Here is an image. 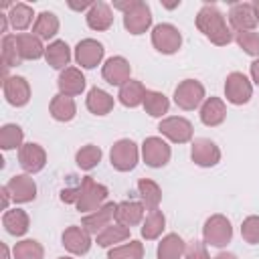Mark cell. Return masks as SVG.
I'll return each instance as SVG.
<instances>
[{"label":"cell","mask_w":259,"mask_h":259,"mask_svg":"<svg viewBox=\"0 0 259 259\" xmlns=\"http://www.w3.org/2000/svg\"><path fill=\"white\" fill-rule=\"evenodd\" d=\"M237 45L251 57H259V32L253 30H245V32H237L235 34Z\"/></svg>","instance_id":"cell-42"},{"label":"cell","mask_w":259,"mask_h":259,"mask_svg":"<svg viewBox=\"0 0 259 259\" xmlns=\"http://www.w3.org/2000/svg\"><path fill=\"white\" fill-rule=\"evenodd\" d=\"M57 87H59L61 95H67V97L81 95L83 89H85V77H83L81 69H77V67L63 69L59 79H57Z\"/></svg>","instance_id":"cell-20"},{"label":"cell","mask_w":259,"mask_h":259,"mask_svg":"<svg viewBox=\"0 0 259 259\" xmlns=\"http://www.w3.org/2000/svg\"><path fill=\"white\" fill-rule=\"evenodd\" d=\"M214 259H237V255L235 253H229V251H221Z\"/></svg>","instance_id":"cell-50"},{"label":"cell","mask_w":259,"mask_h":259,"mask_svg":"<svg viewBox=\"0 0 259 259\" xmlns=\"http://www.w3.org/2000/svg\"><path fill=\"white\" fill-rule=\"evenodd\" d=\"M172 150L168 146L166 140L158 138V136H150L144 140L142 144V158L150 168H162L170 162Z\"/></svg>","instance_id":"cell-7"},{"label":"cell","mask_w":259,"mask_h":259,"mask_svg":"<svg viewBox=\"0 0 259 259\" xmlns=\"http://www.w3.org/2000/svg\"><path fill=\"white\" fill-rule=\"evenodd\" d=\"M57 32H59V18H57V14H53V12H40L34 18L32 34L38 36L40 40H49Z\"/></svg>","instance_id":"cell-32"},{"label":"cell","mask_w":259,"mask_h":259,"mask_svg":"<svg viewBox=\"0 0 259 259\" xmlns=\"http://www.w3.org/2000/svg\"><path fill=\"white\" fill-rule=\"evenodd\" d=\"M2 253H4L2 259H10V255H8V247H6V245H2Z\"/></svg>","instance_id":"cell-52"},{"label":"cell","mask_w":259,"mask_h":259,"mask_svg":"<svg viewBox=\"0 0 259 259\" xmlns=\"http://www.w3.org/2000/svg\"><path fill=\"white\" fill-rule=\"evenodd\" d=\"M103 45L95 38H83L77 42L75 47V61L77 65H81L83 69H93L101 63L103 59Z\"/></svg>","instance_id":"cell-14"},{"label":"cell","mask_w":259,"mask_h":259,"mask_svg":"<svg viewBox=\"0 0 259 259\" xmlns=\"http://www.w3.org/2000/svg\"><path fill=\"white\" fill-rule=\"evenodd\" d=\"M144 109L152 117H164L168 113V109H170V101H168V97L164 93L148 89L146 97H144Z\"/></svg>","instance_id":"cell-34"},{"label":"cell","mask_w":259,"mask_h":259,"mask_svg":"<svg viewBox=\"0 0 259 259\" xmlns=\"http://www.w3.org/2000/svg\"><path fill=\"white\" fill-rule=\"evenodd\" d=\"M152 45L162 55H174L182 45V34L174 24L162 22L152 28Z\"/></svg>","instance_id":"cell-6"},{"label":"cell","mask_w":259,"mask_h":259,"mask_svg":"<svg viewBox=\"0 0 259 259\" xmlns=\"http://www.w3.org/2000/svg\"><path fill=\"white\" fill-rule=\"evenodd\" d=\"M87 26L93 30H107L113 24V12L111 6L105 2H93V6L87 10Z\"/></svg>","instance_id":"cell-24"},{"label":"cell","mask_w":259,"mask_h":259,"mask_svg":"<svg viewBox=\"0 0 259 259\" xmlns=\"http://www.w3.org/2000/svg\"><path fill=\"white\" fill-rule=\"evenodd\" d=\"M229 22L237 32H245V30H253L257 26V18H255V10L253 4L249 2H239L233 4L229 10Z\"/></svg>","instance_id":"cell-19"},{"label":"cell","mask_w":259,"mask_h":259,"mask_svg":"<svg viewBox=\"0 0 259 259\" xmlns=\"http://www.w3.org/2000/svg\"><path fill=\"white\" fill-rule=\"evenodd\" d=\"M227 117V105L221 97H206L200 105V121L208 127H217Z\"/></svg>","instance_id":"cell-21"},{"label":"cell","mask_w":259,"mask_h":259,"mask_svg":"<svg viewBox=\"0 0 259 259\" xmlns=\"http://www.w3.org/2000/svg\"><path fill=\"white\" fill-rule=\"evenodd\" d=\"M158 130L164 138H168L174 144H186V142L192 140V123L186 117H180V115L164 117L158 123Z\"/></svg>","instance_id":"cell-9"},{"label":"cell","mask_w":259,"mask_h":259,"mask_svg":"<svg viewBox=\"0 0 259 259\" xmlns=\"http://www.w3.org/2000/svg\"><path fill=\"white\" fill-rule=\"evenodd\" d=\"M49 111L53 115V119L57 121H71L77 113V105H75V99L73 97H67V95H55L51 99V105H49Z\"/></svg>","instance_id":"cell-30"},{"label":"cell","mask_w":259,"mask_h":259,"mask_svg":"<svg viewBox=\"0 0 259 259\" xmlns=\"http://www.w3.org/2000/svg\"><path fill=\"white\" fill-rule=\"evenodd\" d=\"M101 75H103V79H105L109 85L121 87L123 83L130 81L132 67H130L127 59H123V57H119V55H117V57H109V59L103 63V67H101Z\"/></svg>","instance_id":"cell-16"},{"label":"cell","mask_w":259,"mask_h":259,"mask_svg":"<svg viewBox=\"0 0 259 259\" xmlns=\"http://www.w3.org/2000/svg\"><path fill=\"white\" fill-rule=\"evenodd\" d=\"M140 160V150L136 146V142L123 138V140H117L113 146H111V152H109V162L111 166L117 170V172H130L136 168Z\"/></svg>","instance_id":"cell-5"},{"label":"cell","mask_w":259,"mask_h":259,"mask_svg":"<svg viewBox=\"0 0 259 259\" xmlns=\"http://www.w3.org/2000/svg\"><path fill=\"white\" fill-rule=\"evenodd\" d=\"M164 227H166V217H164V212L160 208H156V210H150L144 217L140 233H142V237L146 241H154V239H158L162 235Z\"/></svg>","instance_id":"cell-31"},{"label":"cell","mask_w":259,"mask_h":259,"mask_svg":"<svg viewBox=\"0 0 259 259\" xmlns=\"http://www.w3.org/2000/svg\"><path fill=\"white\" fill-rule=\"evenodd\" d=\"M115 208H117L115 202H105V204L99 206L97 210L85 214V217L81 219V227H83L87 233H91V235H99L105 227H109V225L113 223V219H115Z\"/></svg>","instance_id":"cell-12"},{"label":"cell","mask_w":259,"mask_h":259,"mask_svg":"<svg viewBox=\"0 0 259 259\" xmlns=\"http://www.w3.org/2000/svg\"><path fill=\"white\" fill-rule=\"evenodd\" d=\"M196 28L217 47H225L233 40V30L229 28L225 14L214 4H204L196 14Z\"/></svg>","instance_id":"cell-1"},{"label":"cell","mask_w":259,"mask_h":259,"mask_svg":"<svg viewBox=\"0 0 259 259\" xmlns=\"http://www.w3.org/2000/svg\"><path fill=\"white\" fill-rule=\"evenodd\" d=\"M146 87L142 81H136V79H130L127 83H123L119 87V93H117V99L121 105L125 107H138V105H144V97H146Z\"/></svg>","instance_id":"cell-25"},{"label":"cell","mask_w":259,"mask_h":259,"mask_svg":"<svg viewBox=\"0 0 259 259\" xmlns=\"http://www.w3.org/2000/svg\"><path fill=\"white\" fill-rule=\"evenodd\" d=\"M93 2H81V4H75V2H69V8L73 10H85V8H91Z\"/></svg>","instance_id":"cell-47"},{"label":"cell","mask_w":259,"mask_h":259,"mask_svg":"<svg viewBox=\"0 0 259 259\" xmlns=\"http://www.w3.org/2000/svg\"><path fill=\"white\" fill-rule=\"evenodd\" d=\"M184 249H186V243L182 241V237L178 233H168L158 243L156 257L158 259H182L184 257Z\"/></svg>","instance_id":"cell-27"},{"label":"cell","mask_w":259,"mask_h":259,"mask_svg":"<svg viewBox=\"0 0 259 259\" xmlns=\"http://www.w3.org/2000/svg\"><path fill=\"white\" fill-rule=\"evenodd\" d=\"M142 257H144V245L140 241L115 245L107 253V259H142Z\"/></svg>","instance_id":"cell-40"},{"label":"cell","mask_w":259,"mask_h":259,"mask_svg":"<svg viewBox=\"0 0 259 259\" xmlns=\"http://www.w3.org/2000/svg\"><path fill=\"white\" fill-rule=\"evenodd\" d=\"M184 259H210L204 241H190L184 249Z\"/></svg>","instance_id":"cell-44"},{"label":"cell","mask_w":259,"mask_h":259,"mask_svg":"<svg viewBox=\"0 0 259 259\" xmlns=\"http://www.w3.org/2000/svg\"><path fill=\"white\" fill-rule=\"evenodd\" d=\"M12 255H14V259H42L45 257V249H42V245L38 241L24 239V241H18L12 247Z\"/></svg>","instance_id":"cell-38"},{"label":"cell","mask_w":259,"mask_h":259,"mask_svg":"<svg viewBox=\"0 0 259 259\" xmlns=\"http://www.w3.org/2000/svg\"><path fill=\"white\" fill-rule=\"evenodd\" d=\"M125 239H130V229L119 225V223L109 225L99 235H95V241H97L99 247H113L117 243H123Z\"/></svg>","instance_id":"cell-35"},{"label":"cell","mask_w":259,"mask_h":259,"mask_svg":"<svg viewBox=\"0 0 259 259\" xmlns=\"http://www.w3.org/2000/svg\"><path fill=\"white\" fill-rule=\"evenodd\" d=\"M63 247L73 255H85L91 249V233L77 225L67 227L63 231Z\"/></svg>","instance_id":"cell-18"},{"label":"cell","mask_w":259,"mask_h":259,"mask_svg":"<svg viewBox=\"0 0 259 259\" xmlns=\"http://www.w3.org/2000/svg\"><path fill=\"white\" fill-rule=\"evenodd\" d=\"M18 164L22 166V170L26 174H36L47 164V152L42 150V146H38L34 142L22 144V148L18 150Z\"/></svg>","instance_id":"cell-15"},{"label":"cell","mask_w":259,"mask_h":259,"mask_svg":"<svg viewBox=\"0 0 259 259\" xmlns=\"http://www.w3.org/2000/svg\"><path fill=\"white\" fill-rule=\"evenodd\" d=\"M16 45H18V55L24 61H36V59L45 57L47 47H42V40L38 36H34L32 32H18Z\"/></svg>","instance_id":"cell-23"},{"label":"cell","mask_w":259,"mask_h":259,"mask_svg":"<svg viewBox=\"0 0 259 259\" xmlns=\"http://www.w3.org/2000/svg\"><path fill=\"white\" fill-rule=\"evenodd\" d=\"M2 198H4V208L8 210V204H10V200H12V196H10V192H8V188H6V184L2 186Z\"/></svg>","instance_id":"cell-48"},{"label":"cell","mask_w":259,"mask_h":259,"mask_svg":"<svg viewBox=\"0 0 259 259\" xmlns=\"http://www.w3.org/2000/svg\"><path fill=\"white\" fill-rule=\"evenodd\" d=\"M146 206L142 202H136V200H123V202H117V208H115V223L132 229L136 225H140L144 221V210Z\"/></svg>","instance_id":"cell-22"},{"label":"cell","mask_w":259,"mask_h":259,"mask_svg":"<svg viewBox=\"0 0 259 259\" xmlns=\"http://www.w3.org/2000/svg\"><path fill=\"white\" fill-rule=\"evenodd\" d=\"M6 188L12 196L14 202L22 204V202H30L36 196V184L30 178V174H16L6 182Z\"/></svg>","instance_id":"cell-17"},{"label":"cell","mask_w":259,"mask_h":259,"mask_svg":"<svg viewBox=\"0 0 259 259\" xmlns=\"http://www.w3.org/2000/svg\"><path fill=\"white\" fill-rule=\"evenodd\" d=\"M253 10H255V18H257V24H259V0L253 2Z\"/></svg>","instance_id":"cell-51"},{"label":"cell","mask_w":259,"mask_h":259,"mask_svg":"<svg viewBox=\"0 0 259 259\" xmlns=\"http://www.w3.org/2000/svg\"><path fill=\"white\" fill-rule=\"evenodd\" d=\"M138 0H127V2H113V8H117V10H121L123 14L127 12V10H132L134 8V4H136Z\"/></svg>","instance_id":"cell-45"},{"label":"cell","mask_w":259,"mask_h":259,"mask_svg":"<svg viewBox=\"0 0 259 259\" xmlns=\"http://www.w3.org/2000/svg\"><path fill=\"white\" fill-rule=\"evenodd\" d=\"M123 26H125V30L130 34H144L152 26L150 6L146 2H142V0H138L134 4V8L123 14Z\"/></svg>","instance_id":"cell-10"},{"label":"cell","mask_w":259,"mask_h":259,"mask_svg":"<svg viewBox=\"0 0 259 259\" xmlns=\"http://www.w3.org/2000/svg\"><path fill=\"white\" fill-rule=\"evenodd\" d=\"M2 91L4 97L10 105L14 107H22L30 101V85L24 77L20 75H12V77H4L2 81Z\"/></svg>","instance_id":"cell-11"},{"label":"cell","mask_w":259,"mask_h":259,"mask_svg":"<svg viewBox=\"0 0 259 259\" xmlns=\"http://www.w3.org/2000/svg\"><path fill=\"white\" fill-rule=\"evenodd\" d=\"M45 59L53 69H67L69 61H71V49L65 40H53L49 42V47L45 49Z\"/></svg>","instance_id":"cell-29"},{"label":"cell","mask_w":259,"mask_h":259,"mask_svg":"<svg viewBox=\"0 0 259 259\" xmlns=\"http://www.w3.org/2000/svg\"><path fill=\"white\" fill-rule=\"evenodd\" d=\"M2 65H4V73L10 67H16L22 59L18 55V45H16V34H4L2 38Z\"/></svg>","instance_id":"cell-41"},{"label":"cell","mask_w":259,"mask_h":259,"mask_svg":"<svg viewBox=\"0 0 259 259\" xmlns=\"http://www.w3.org/2000/svg\"><path fill=\"white\" fill-rule=\"evenodd\" d=\"M77 186H79V198H77L75 206H77L79 212L89 214V212H93V210H97L99 206L105 204V198L109 194L105 184H99L91 176H85Z\"/></svg>","instance_id":"cell-2"},{"label":"cell","mask_w":259,"mask_h":259,"mask_svg":"<svg viewBox=\"0 0 259 259\" xmlns=\"http://www.w3.org/2000/svg\"><path fill=\"white\" fill-rule=\"evenodd\" d=\"M206 93H204V85L196 79H184L176 85L174 89V103L180 109H196L200 103H204Z\"/></svg>","instance_id":"cell-3"},{"label":"cell","mask_w":259,"mask_h":259,"mask_svg":"<svg viewBox=\"0 0 259 259\" xmlns=\"http://www.w3.org/2000/svg\"><path fill=\"white\" fill-rule=\"evenodd\" d=\"M202 237L204 243L210 247H225L233 239V227L231 221L225 214H212L206 219L202 227Z\"/></svg>","instance_id":"cell-4"},{"label":"cell","mask_w":259,"mask_h":259,"mask_svg":"<svg viewBox=\"0 0 259 259\" xmlns=\"http://www.w3.org/2000/svg\"><path fill=\"white\" fill-rule=\"evenodd\" d=\"M75 162H77V166L81 170H93L101 162V150L97 146H93V144H87V146L77 150Z\"/></svg>","instance_id":"cell-39"},{"label":"cell","mask_w":259,"mask_h":259,"mask_svg":"<svg viewBox=\"0 0 259 259\" xmlns=\"http://www.w3.org/2000/svg\"><path fill=\"white\" fill-rule=\"evenodd\" d=\"M241 237L249 243V245H257L259 243V217L251 214L243 221L241 225Z\"/></svg>","instance_id":"cell-43"},{"label":"cell","mask_w":259,"mask_h":259,"mask_svg":"<svg viewBox=\"0 0 259 259\" xmlns=\"http://www.w3.org/2000/svg\"><path fill=\"white\" fill-rule=\"evenodd\" d=\"M113 97L105 91V89H101V87H93V89H89V93H87V99H85V105H87V109L93 113V115H107L111 109H113Z\"/></svg>","instance_id":"cell-26"},{"label":"cell","mask_w":259,"mask_h":259,"mask_svg":"<svg viewBox=\"0 0 259 259\" xmlns=\"http://www.w3.org/2000/svg\"><path fill=\"white\" fill-rule=\"evenodd\" d=\"M32 16H34V12H32V8L28 4L16 2V4H12L10 12H8V22L12 24L14 30H26L30 24H34Z\"/></svg>","instance_id":"cell-36"},{"label":"cell","mask_w":259,"mask_h":259,"mask_svg":"<svg viewBox=\"0 0 259 259\" xmlns=\"http://www.w3.org/2000/svg\"><path fill=\"white\" fill-rule=\"evenodd\" d=\"M2 225H4L6 233H10L14 237H22L30 227V219L22 208H8L2 214Z\"/></svg>","instance_id":"cell-28"},{"label":"cell","mask_w":259,"mask_h":259,"mask_svg":"<svg viewBox=\"0 0 259 259\" xmlns=\"http://www.w3.org/2000/svg\"><path fill=\"white\" fill-rule=\"evenodd\" d=\"M251 79L255 85H259V59L251 63Z\"/></svg>","instance_id":"cell-46"},{"label":"cell","mask_w":259,"mask_h":259,"mask_svg":"<svg viewBox=\"0 0 259 259\" xmlns=\"http://www.w3.org/2000/svg\"><path fill=\"white\" fill-rule=\"evenodd\" d=\"M225 95H227V101L229 103H233V105H245L251 99V95H253V85L247 79V75L235 71V73L227 75Z\"/></svg>","instance_id":"cell-8"},{"label":"cell","mask_w":259,"mask_h":259,"mask_svg":"<svg viewBox=\"0 0 259 259\" xmlns=\"http://www.w3.org/2000/svg\"><path fill=\"white\" fill-rule=\"evenodd\" d=\"M138 194H140L142 204H144L148 210H156L158 204H160V200H162V190H160V186H158L154 180H150V178H142V180L138 182Z\"/></svg>","instance_id":"cell-33"},{"label":"cell","mask_w":259,"mask_h":259,"mask_svg":"<svg viewBox=\"0 0 259 259\" xmlns=\"http://www.w3.org/2000/svg\"><path fill=\"white\" fill-rule=\"evenodd\" d=\"M190 158L194 164L202 166V168H210L217 166L221 160V150L219 146L208 140V138H196L192 142V150H190Z\"/></svg>","instance_id":"cell-13"},{"label":"cell","mask_w":259,"mask_h":259,"mask_svg":"<svg viewBox=\"0 0 259 259\" xmlns=\"http://www.w3.org/2000/svg\"><path fill=\"white\" fill-rule=\"evenodd\" d=\"M59 259H73V257H59Z\"/></svg>","instance_id":"cell-53"},{"label":"cell","mask_w":259,"mask_h":259,"mask_svg":"<svg viewBox=\"0 0 259 259\" xmlns=\"http://www.w3.org/2000/svg\"><path fill=\"white\" fill-rule=\"evenodd\" d=\"M22 140H24V132L20 125L16 123H4L0 130V148L2 150H14V148H22Z\"/></svg>","instance_id":"cell-37"},{"label":"cell","mask_w":259,"mask_h":259,"mask_svg":"<svg viewBox=\"0 0 259 259\" xmlns=\"http://www.w3.org/2000/svg\"><path fill=\"white\" fill-rule=\"evenodd\" d=\"M6 28H8V14H0V30L6 34Z\"/></svg>","instance_id":"cell-49"}]
</instances>
